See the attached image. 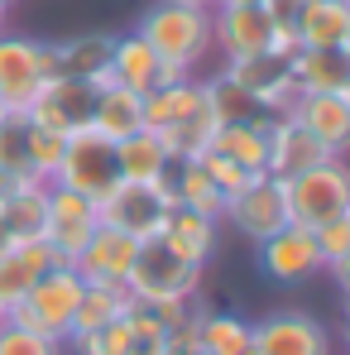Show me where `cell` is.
Segmentation results:
<instances>
[{"label":"cell","mask_w":350,"mask_h":355,"mask_svg":"<svg viewBox=\"0 0 350 355\" xmlns=\"http://www.w3.org/2000/svg\"><path fill=\"white\" fill-rule=\"evenodd\" d=\"M283 202H288V221L317 231L322 221L346 216L350 207V159H322L302 173L283 182Z\"/></svg>","instance_id":"4"},{"label":"cell","mask_w":350,"mask_h":355,"mask_svg":"<svg viewBox=\"0 0 350 355\" xmlns=\"http://www.w3.org/2000/svg\"><path fill=\"white\" fill-rule=\"evenodd\" d=\"M53 77V58H49V44L44 39H29V34H0V101L24 116L29 101L44 92V82Z\"/></svg>","instance_id":"7"},{"label":"cell","mask_w":350,"mask_h":355,"mask_svg":"<svg viewBox=\"0 0 350 355\" xmlns=\"http://www.w3.org/2000/svg\"><path fill=\"white\" fill-rule=\"evenodd\" d=\"M10 192H15V178H10V173H5V168H0V202H5Z\"/></svg>","instance_id":"39"},{"label":"cell","mask_w":350,"mask_h":355,"mask_svg":"<svg viewBox=\"0 0 350 355\" xmlns=\"http://www.w3.org/2000/svg\"><path fill=\"white\" fill-rule=\"evenodd\" d=\"M168 187H173L177 207H187V211H202V216L221 221L226 197H221V187L211 182V173L202 168V159H182V164H173V168H168Z\"/></svg>","instance_id":"28"},{"label":"cell","mask_w":350,"mask_h":355,"mask_svg":"<svg viewBox=\"0 0 350 355\" xmlns=\"http://www.w3.org/2000/svg\"><path fill=\"white\" fill-rule=\"evenodd\" d=\"M173 207H177V197L168 187V178L164 182H125L120 178L116 187L96 202V216H101V226H111V231H120L130 240H154L164 231Z\"/></svg>","instance_id":"5"},{"label":"cell","mask_w":350,"mask_h":355,"mask_svg":"<svg viewBox=\"0 0 350 355\" xmlns=\"http://www.w3.org/2000/svg\"><path fill=\"white\" fill-rule=\"evenodd\" d=\"M341 341L350 346V297H346V312H341Z\"/></svg>","instance_id":"40"},{"label":"cell","mask_w":350,"mask_h":355,"mask_svg":"<svg viewBox=\"0 0 350 355\" xmlns=\"http://www.w3.org/2000/svg\"><path fill=\"white\" fill-rule=\"evenodd\" d=\"M177 5H197V10H216L221 0H177Z\"/></svg>","instance_id":"41"},{"label":"cell","mask_w":350,"mask_h":355,"mask_svg":"<svg viewBox=\"0 0 350 355\" xmlns=\"http://www.w3.org/2000/svg\"><path fill=\"white\" fill-rule=\"evenodd\" d=\"M226 5H269V0H226Z\"/></svg>","instance_id":"44"},{"label":"cell","mask_w":350,"mask_h":355,"mask_svg":"<svg viewBox=\"0 0 350 355\" xmlns=\"http://www.w3.org/2000/svg\"><path fill=\"white\" fill-rule=\"evenodd\" d=\"M159 240L182 254L187 264H197V269H207L211 259H216V245H221V221H211V216H202V211H187V207H173L168 211V221H164V231Z\"/></svg>","instance_id":"19"},{"label":"cell","mask_w":350,"mask_h":355,"mask_svg":"<svg viewBox=\"0 0 350 355\" xmlns=\"http://www.w3.org/2000/svg\"><path fill=\"white\" fill-rule=\"evenodd\" d=\"M192 327L207 355H240L254 346V322H245L240 312H197Z\"/></svg>","instance_id":"29"},{"label":"cell","mask_w":350,"mask_h":355,"mask_svg":"<svg viewBox=\"0 0 350 355\" xmlns=\"http://www.w3.org/2000/svg\"><path fill=\"white\" fill-rule=\"evenodd\" d=\"M111 44L116 34H72L49 44L53 77H82L91 87H111Z\"/></svg>","instance_id":"16"},{"label":"cell","mask_w":350,"mask_h":355,"mask_svg":"<svg viewBox=\"0 0 350 355\" xmlns=\"http://www.w3.org/2000/svg\"><path fill=\"white\" fill-rule=\"evenodd\" d=\"M254 264L279 288H297V284H312L317 274H326V259H322L312 231L307 226H292V221L283 231H274L269 240L254 245Z\"/></svg>","instance_id":"9"},{"label":"cell","mask_w":350,"mask_h":355,"mask_svg":"<svg viewBox=\"0 0 350 355\" xmlns=\"http://www.w3.org/2000/svg\"><path fill=\"white\" fill-rule=\"evenodd\" d=\"M53 182L67 187V192H82L87 202H101V197L120 182L116 144H111L106 135H96V130L72 135L67 149H62V164H58V173H53Z\"/></svg>","instance_id":"8"},{"label":"cell","mask_w":350,"mask_h":355,"mask_svg":"<svg viewBox=\"0 0 350 355\" xmlns=\"http://www.w3.org/2000/svg\"><path fill=\"white\" fill-rule=\"evenodd\" d=\"M221 221L231 226L235 236H245L250 245L269 240L274 231L288 226V202H283V182L269 173H259L250 187H240L235 197H226V211Z\"/></svg>","instance_id":"11"},{"label":"cell","mask_w":350,"mask_h":355,"mask_svg":"<svg viewBox=\"0 0 350 355\" xmlns=\"http://www.w3.org/2000/svg\"><path fill=\"white\" fill-rule=\"evenodd\" d=\"M221 77L254 106V116H288L292 101H297V82L288 72V58H279V53L235 58L221 67Z\"/></svg>","instance_id":"6"},{"label":"cell","mask_w":350,"mask_h":355,"mask_svg":"<svg viewBox=\"0 0 350 355\" xmlns=\"http://www.w3.org/2000/svg\"><path fill=\"white\" fill-rule=\"evenodd\" d=\"M269 39H274V19L264 5H226L221 0L211 10V53H221L226 62L269 53Z\"/></svg>","instance_id":"13"},{"label":"cell","mask_w":350,"mask_h":355,"mask_svg":"<svg viewBox=\"0 0 350 355\" xmlns=\"http://www.w3.org/2000/svg\"><path fill=\"white\" fill-rule=\"evenodd\" d=\"M5 322H10V312H5V307H0V327H5Z\"/></svg>","instance_id":"47"},{"label":"cell","mask_w":350,"mask_h":355,"mask_svg":"<svg viewBox=\"0 0 350 355\" xmlns=\"http://www.w3.org/2000/svg\"><path fill=\"white\" fill-rule=\"evenodd\" d=\"M216 130H221V116H216V106H211V92H207L197 111H187V116L177 120V125L159 130V144L168 149V159H173V164H182V159H202ZM149 135H154V130H149Z\"/></svg>","instance_id":"24"},{"label":"cell","mask_w":350,"mask_h":355,"mask_svg":"<svg viewBox=\"0 0 350 355\" xmlns=\"http://www.w3.org/2000/svg\"><path fill=\"white\" fill-rule=\"evenodd\" d=\"M125 293L134 302H197L202 293V269L187 264L182 254H173L164 240H139L134 245V259H130V274H125Z\"/></svg>","instance_id":"3"},{"label":"cell","mask_w":350,"mask_h":355,"mask_svg":"<svg viewBox=\"0 0 350 355\" xmlns=\"http://www.w3.org/2000/svg\"><path fill=\"white\" fill-rule=\"evenodd\" d=\"M0 168L15 178V182H29L34 178V168H29V144H24V116H10L0 125Z\"/></svg>","instance_id":"34"},{"label":"cell","mask_w":350,"mask_h":355,"mask_svg":"<svg viewBox=\"0 0 350 355\" xmlns=\"http://www.w3.org/2000/svg\"><path fill=\"white\" fill-rule=\"evenodd\" d=\"M10 245H15V240H10V231H5V221H0V254H5Z\"/></svg>","instance_id":"42"},{"label":"cell","mask_w":350,"mask_h":355,"mask_svg":"<svg viewBox=\"0 0 350 355\" xmlns=\"http://www.w3.org/2000/svg\"><path fill=\"white\" fill-rule=\"evenodd\" d=\"M159 53L130 29V34H116V44H111V82L125 87V92H154L159 87Z\"/></svg>","instance_id":"23"},{"label":"cell","mask_w":350,"mask_h":355,"mask_svg":"<svg viewBox=\"0 0 350 355\" xmlns=\"http://www.w3.org/2000/svg\"><path fill=\"white\" fill-rule=\"evenodd\" d=\"M202 168H207L211 182L221 187V197H235L240 187H250V182L259 178V173H250V168H240V164H231V159H221V154H211V149L202 154Z\"/></svg>","instance_id":"36"},{"label":"cell","mask_w":350,"mask_h":355,"mask_svg":"<svg viewBox=\"0 0 350 355\" xmlns=\"http://www.w3.org/2000/svg\"><path fill=\"white\" fill-rule=\"evenodd\" d=\"M96 92H101V87H91V82H82V77H49L44 92L29 101L24 120H34V125L53 130V135H62V139H72V135L91 130Z\"/></svg>","instance_id":"10"},{"label":"cell","mask_w":350,"mask_h":355,"mask_svg":"<svg viewBox=\"0 0 350 355\" xmlns=\"http://www.w3.org/2000/svg\"><path fill=\"white\" fill-rule=\"evenodd\" d=\"M341 53H346V58H350V29H346V39H341Z\"/></svg>","instance_id":"46"},{"label":"cell","mask_w":350,"mask_h":355,"mask_svg":"<svg viewBox=\"0 0 350 355\" xmlns=\"http://www.w3.org/2000/svg\"><path fill=\"white\" fill-rule=\"evenodd\" d=\"M331 159H350V106L341 92H297L288 111Z\"/></svg>","instance_id":"15"},{"label":"cell","mask_w":350,"mask_h":355,"mask_svg":"<svg viewBox=\"0 0 350 355\" xmlns=\"http://www.w3.org/2000/svg\"><path fill=\"white\" fill-rule=\"evenodd\" d=\"M101 216H96V202H87L82 192H67L58 182H49V250L58 254V264H72L82 254V245L96 236Z\"/></svg>","instance_id":"14"},{"label":"cell","mask_w":350,"mask_h":355,"mask_svg":"<svg viewBox=\"0 0 350 355\" xmlns=\"http://www.w3.org/2000/svg\"><path fill=\"white\" fill-rule=\"evenodd\" d=\"M322 159H331V154H326L292 116H279L269 125V154H264V173L269 178L288 182L292 173H302V168H312V164H322Z\"/></svg>","instance_id":"18"},{"label":"cell","mask_w":350,"mask_h":355,"mask_svg":"<svg viewBox=\"0 0 350 355\" xmlns=\"http://www.w3.org/2000/svg\"><path fill=\"white\" fill-rule=\"evenodd\" d=\"M58 264V254L49 250V240H29V245H10L0 254V307L10 312L19 297L29 293V284L39 274H49Z\"/></svg>","instance_id":"21"},{"label":"cell","mask_w":350,"mask_h":355,"mask_svg":"<svg viewBox=\"0 0 350 355\" xmlns=\"http://www.w3.org/2000/svg\"><path fill=\"white\" fill-rule=\"evenodd\" d=\"M279 116H240V120H226L216 135H211V154L231 159L250 173H264V154H269V125Z\"/></svg>","instance_id":"20"},{"label":"cell","mask_w":350,"mask_h":355,"mask_svg":"<svg viewBox=\"0 0 350 355\" xmlns=\"http://www.w3.org/2000/svg\"><path fill=\"white\" fill-rule=\"evenodd\" d=\"M254 351L259 355H336V336L302 307H279L254 322Z\"/></svg>","instance_id":"12"},{"label":"cell","mask_w":350,"mask_h":355,"mask_svg":"<svg viewBox=\"0 0 350 355\" xmlns=\"http://www.w3.org/2000/svg\"><path fill=\"white\" fill-rule=\"evenodd\" d=\"M134 34L159 53L164 62H177L187 72H197L202 58H211V10H197V5H177V0H154Z\"/></svg>","instance_id":"1"},{"label":"cell","mask_w":350,"mask_h":355,"mask_svg":"<svg viewBox=\"0 0 350 355\" xmlns=\"http://www.w3.org/2000/svg\"><path fill=\"white\" fill-rule=\"evenodd\" d=\"M116 168H120L125 182H164L168 168H173V159H168V149L159 144V135L134 130V135L116 139Z\"/></svg>","instance_id":"26"},{"label":"cell","mask_w":350,"mask_h":355,"mask_svg":"<svg viewBox=\"0 0 350 355\" xmlns=\"http://www.w3.org/2000/svg\"><path fill=\"white\" fill-rule=\"evenodd\" d=\"M5 29H10V10L0 5V34H5Z\"/></svg>","instance_id":"43"},{"label":"cell","mask_w":350,"mask_h":355,"mask_svg":"<svg viewBox=\"0 0 350 355\" xmlns=\"http://www.w3.org/2000/svg\"><path fill=\"white\" fill-rule=\"evenodd\" d=\"M346 216H350V207H346Z\"/></svg>","instance_id":"52"},{"label":"cell","mask_w":350,"mask_h":355,"mask_svg":"<svg viewBox=\"0 0 350 355\" xmlns=\"http://www.w3.org/2000/svg\"><path fill=\"white\" fill-rule=\"evenodd\" d=\"M91 130L96 135H106L111 144L125 139V135H134V130H144V96L139 92H125V87H101L96 92V111H91Z\"/></svg>","instance_id":"27"},{"label":"cell","mask_w":350,"mask_h":355,"mask_svg":"<svg viewBox=\"0 0 350 355\" xmlns=\"http://www.w3.org/2000/svg\"><path fill=\"white\" fill-rule=\"evenodd\" d=\"M312 240H317L322 259H326V264H336V259H341V254L350 250V216H336V221H322V226L312 231Z\"/></svg>","instance_id":"37"},{"label":"cell","mask_w":350,"mask_h":355,"mask_svg":"<svg viewBox=\"0 0 350 355\" xmlns=\"http://www.w3.org/2000/svg\"><path fill=\"white\" fill-rule=\"evenodd\" d=\"M24 144H29V168H34V178L39 182H53L67 139L53 135V130H44V125H34V120H24Z\"/></svg>","instance_id":"33"},{"label":"cell","mask_w":350,"mask_h":355,"mask_svg":"<svg viewBox=\"0 0 350 355\" xmlns=\"http://www.w3.org/2000/svg\"><path fill=\"white\" fill-rule=\"evenodd\" d=\"M288 72L297 92H346L350 87V58L341 49H297L288 58Z\"/></svg>","instance_id":"25"},{"label":"cell","mask_w":350,"mask_h":355,"mask_svg":"<svg viewBox=\"0 0 350 355\" xmlns=\"http://www.w3.org/2000/svg\"><path fill=\"white\" fill-rule=\"evenodd\" d=\"M240 355H259V351H254V346H250V351H240Z\"/></svg>","instance_id":"49"},{"label":"cell","mask_w":350,"mask_h":355,"mask_svg":"<svg viewBox=\"0 0 350 355\" xmlns=\"http://www.w3.org/2000/svg\"><path fill=\"white\" fill-rule=\"evenodd\" d=\"M0 355H67V346L39 336V331H24L15 322H5L0 327Z\"/></svg>","instance_id":"35"},{"label":"cell","mask_w":350,"mask_h":355,"mask_svg":"<svg viewBox=\"0 0 350 355\" xmlns=\"http://www.w3.org/2000/svg\"><path fill=\"white\" fill-rule=\"evenodd\" d=\"M326 274H331V284L341 288V297H350V250L336 259V264H326Z\"/></svg>","instance_id":"38"},{"label":"cell","mask_w":350,"mask_h":355,"mask_svg":"<svg viewBox=\"0 0 350 355\" xmlns=\"http://www.w3.org/2000/svg\"><path fill=\"white\" fill-rule=\"evenodd\" d=\"M0 221L15 245H29V240H44L49 231V182H15V192L0 202Z\"/></svg>","instance_id":"22"},{"label":"cell","mask_w":350,"mask_h":355,"mask_svg":"<svg viewBox=\"0 0 350 355\" xmlns=\"http://www.w3.org/2000/svg\"><path fill=\"white\" fill-rule=\"evenodd\" d=\"M134 245L139 240L120 236L111 226H96V236L82 245V254L72 259V269L82 274V284H106V288H125V274H130V259H134Z\"/></svg>","instance_id":"17"},{"label":"cell","mask_w":350,"mask_h":355,"mask_svg":"<svg viewBox=\"0 0 350 355\" xmlns=\"http://www.w3.org/2000/svg\"><path fill=\"white\" fill-rule=\"evenodd\" d=\"M82 274L72 264H53L49 274H39L29 284V293L10 307V322L24 331H39L49 341H67L72 322H77V302H82Z\"/></svg>","instance_id":"2"},{"label":"cell","mask_w":350,"mask_h":355,"mask_svg":"<svg viewBox=\"0 0 350 355\" xmlns=\"http://www.w3.org/2000/svg\"><path fill=\"white\" fill-rule=\"evenodd\" d=\"M341 96H346V106H350V87H346V92H341Z\"/></svg>","instance_id":"50"},{"label":"cell","mask_w":350,"mask_h":355,"mask_svg":"<svg viewBox=\"0 0 350 355\" xmlns=\"http://www.w3.org/2000/svg\"><path fill=\"white\" fill-rule=\"evenodd\" d=\"M341 5H350V0H341Z\"/></svg>","instance_id":"51"},{"label":"cell","mask_w":350,"mask_h":355,"mask_svg":"<svg viewBox=\"0 0 350 355\" xmlns=\"http://www.w3.org/2000/svg\"><path fill=\"white\" fill-rule=\"evenodd\" d=\"M130 302L134 297L125 293V288H106V284H87L82 288V302H77V322H72V336L77 331H101L106 322H116L130 312Z\"/></svg>","instance_id":"32"},{"label":"cell","mask_w":350,"mask_h":355,"mask_svg":"<svg viewBox=\"0 0 350 355\" xmlns=\"http://www.w3.org/2000/svg\"><path fill=\"white\" fill-rule=\"evenodd\" d=\"M350 29V5L341 0H312L297 15V49H341Z\"/></svg>","instance_id":"30"},{"label":"cell","mask_w":350,"mask_h":355,"mask_svg":"<svg viewBox=\"0 0 350 355\" xmlns=\"http://www.w3.org/2000/svg\"><path fill=\"white\" fill-rule=\"evenodd\" d=\"M0 5H5V10H10V5H19V0H0Z\"/></svg>","instance_id":"48"},{"label":"cell","mask_w":350,"mask_h":355,"mask_svg":"<svg viewBox=\"0 0 350 355\" xmlns=\"http://www.w3.org/2000/svg\"><path fill=\"white\" fill-rule=\"evenodd\" d=\"M202 96H207V82H197V77H187V82H177V87H159V92H144V130H168L177 120L187 116V111H197L202 106Z\"/></svg>","instance_id":"31"},{"label":"cell","mask_w":350,"mask_h":355,"mask_svg":"<svg viewBox=\"0 0 350 355\" xmlns=\"http://www.w3.org/2000/svg\"><path fill=\"white\" fill-rule=\"evenodd\" d=\"M15 116V111H10V106H5V101H0V125H5V120Z\"/></svg>","instance_id":"45"}]
</instances>
